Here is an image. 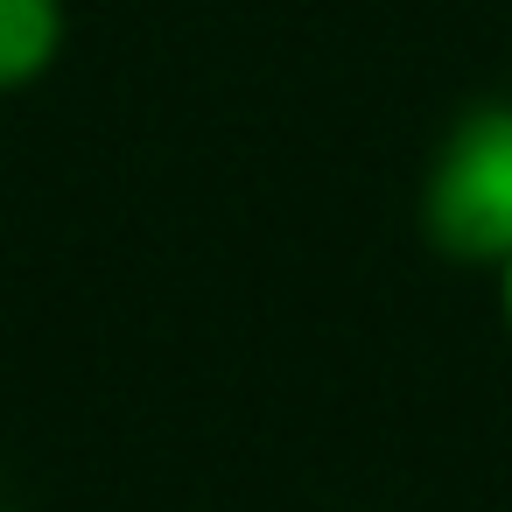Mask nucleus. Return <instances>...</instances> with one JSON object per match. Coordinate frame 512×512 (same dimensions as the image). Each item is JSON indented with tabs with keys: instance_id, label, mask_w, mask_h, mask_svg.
<instances>
[{
	"instance_id": "obj_1",
	"label": "nucleus",
	"mask_w": 512,
	"mask_h": 512,
	"mask_svg": "<svg viewBox=\"0 0 512 512\" xmlns=\"http://www.w3.org/2000/svg\"><path fill=\"white\" fill-rule=\"evenodd\" d=\"M421 232L442 260L498 267L512 253V99L470 106L421 183Z\"/></svg>"
},
{
	"instance_id": "obj_2",
	"label": "nucleus",
	"mask_w": 512,
	"mask_h": 512,
	"mask_svg": "<svg viewBox=\"0 0 512 512\" xmlns=\"http://www.w3.org/2000/svg\"><path fill=\"white\" fill-rule=\"evenodd\" d=\"M64 36H71L64 0H0V99L43 85L64 57Z\"/></svg>"
},
{
	"instance_id": "obj_3",
	"label": "nucleus",
	"mask_w": 512,
	"mask_h": 512,
	"mask_svg": "<svg viewBox=\"0 0 512 512\" xmlns=\"http://www.w3.org/2000/svg\"><path fill=\"white\" fill-rule=\"evenodd\" d=\"M491 274H498V316H505V337H512V253H505Z\"/></svg>"
}]
</instances>
